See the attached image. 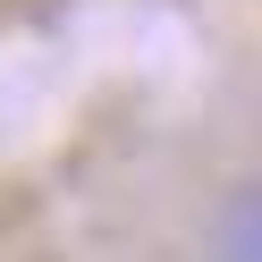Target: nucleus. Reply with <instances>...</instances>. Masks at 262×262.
Segmentation results:
<instances>
[{"mask_svg":"<svg viewBox=\"0 0 262 262\" xmlns=\"http://www.w3.org/2000/svg\"><path fill=\"white\" fill-rule=\"evenodd\" d=\"M203 262H262V178H254V186H237V194L220 203Z\"/></svg>","mask_w":262,"mask_h":262,"instance_id":"f257e3e1","label":"nucleus"}]
</instances>
